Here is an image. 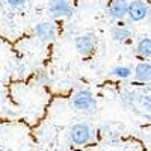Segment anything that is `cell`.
Returning a JSON list of instances; mask_svg holds the SVG:
<instances>
[{
  "label": "cell",
  "instance_id": "obj_1",
  "mask_svg": "<svg viewBox=\"0 0 151 151\" xmlns=\"http://www.w3.org/2000/svg\"><path fill=\"white\" fill-rule=\"evenodd\" d=\"M71 107L80 113H94L97 110V100L88 88H83L73 95Z\"/></svg>",
  "mask_w": 151,
  "mask_h": 151
},
{
  "label": "cell",
  "instance_id": "obj_2",
  "mask_svg": "<svg viewBox=\"0 0 151 151\" xmlns=\"http://www.w3.org/2000/svg\"><path fill=\"white\" fill-rule=\"evenodd\" d=\"M94 137V130L89 122H76L70 127V139L74 145L85 147L88 145Z\"/></svg>",
  "mask_w": 151,
  "mask_h": 151
},
{
  "label": "cell",
  "instance_id": "obj_3",
  "mask_svg": "<svg viewBox=\"0 0 151 151\" xmlns=\"http://www.w3.org/2000/svg\"><path fill=\"white\" fill-rule=\"evenodd\" d=\"M48 12L55 18H70L74 14V9L70 3V0H50L48 3Z\"/></svg>",
  "mask_w": 151,
  "mask_h": 151
},
{
  "label": "cell",
  "instance_id": "obj_4",
  "mask_svg": "<svg viewBox=\"0 0 151 151\" xmlns=\"http://www.w3.org/2000/svg\"><path fill=\"white\" fill-rule=\"evenodd\" d=\"M150 15V8L145 2L142 0H132L129 2V11H127V17L132 21H144Z\"/></svg>",
  "mask_w": 151,
  "mask_h": 151
},
{
  "label": "cell",
  "instance_id": "obj_5",
  "mask_svg": "<svg viewBox=\"0 0 151 151\" xmlns=\"http://www.w3.org/2000/svg\"><path fill=\"white\" fill-rule=\"evenodd\" d=\"M35 35L44 42H53L56 40V26L52 21H41L33 27Z\"/></svg>",
  "mask_w": 151,
  "mask_h": 151
},
{
  "label": "cell",
  "instance_id": "obj_6",
  "mask_svg": "<svg viewBox=\"0 0 151 151\" xmlns=\"http://www.w3.org/2000/svg\"><path fill=\"white\" fill-rule=\"evenodd\" d=\"M74 45H76V50H77L80 55L89 56L94 52V48H95V36L92 33L79 35L74 40Z\"/></svg>",
  "mask_w": 151,
  "mask_h": 151
},
{
  "label": "cell",
  "instance_id": "obj_7",
  "mask_svg": "<svg viewBox=\"0 0 151 151\" xmlns=\"http://www.w3.org/2000/svg\"><path fill=\"white\" fill-rule=\"evenodd\" d=\"M129 11V2L127 0H113L110 6L107 8V15L113 20H122L127 17Z\"/></svg>",
  "mask_w": 151,
  "mask_h": 151
},
{
  "label": "cell",
  "instance_id": "obj_8",
  "mask_svg": "<svg viewBox=\"0 0 151 151\" xmlns=\"http://www.w3.org/2000/svg\"><path fill=\"white\" fill-rule=\"evenodd\" d=\"M133 77L139 83H151V62H139L133 70Z\"/></svg>",
  "mask_w": 151,
  "mask_h": 151
},
{
  "label": "cell",
  "instance_id": "obj_9",
  "mask_svg": "<svg viewBox=\"0 0 151 151\" xmlns=\"http://www.w3.org/2000/svg\"><path fill=\"white\" fill-rule=\"evenodd\" d=\"M110 36L115 42H125L130 40L132 36V30L125 26H116L110 30Z\"/></svg>",
  "mask_w": 151,
  "mask_h": 151
},
{
  "label": "cell",
  "instance_id": "obj_10",
  "mask_svg": "<svg viewBox=\"0 0 151 151\" xmlns=\"http://www.w3.org/2000/svg\"><path fill=\"white\" fill-rule=\"evenodd\" d=\"M136 53L141 58H151V38L142 36L136 45Z\"/></svg>",
  "mask_w": 151,
  "mask_h": 151
},
{
  "label": "cell",
  "instance_id": "obj_11",
  "mask_svg": "<svg viewBox=\"0 0 151 151\" xmlns=\"http://www.w3.org/2000/svg\"><path fill=\"white\" fill-rule=\"evenodd\" d=\"M110 74L115 79L125 80V79H130L132 76H133V70L130 67H127V65H118V67H115V68L110 71Z\"/></svg>",
  "mask_w": 151,
  "mask_h": 151
},
{
  "label": "cell",
  "instance_id": "obj_12",
  "mask_svg": "<svg viewBox=\"0 0 151 151\" xmlns=\"http://www.w3.org/2000/svg\"><path fill=\"white\" fill-rule=\"evenodd\" d=\"M35 82H36V85H41V86L48 85V83H50V74H48L45 70L36 71V74H35Z\"/></svg>",
  "mask_w": 151,
  "mask_h": 151
},
{
  "label": "cell",
  "instance_id": "obj_13",
  "mask_svg": "<svg viewBox=\"0 0 151 151\" xmlns=\"http://www.w3.org/2000/svg\"><path fill=\"white\" fill-rule=\"evenodd\" d=\"M136 104H139L145 112H151V95H137Z\"/></svg>",
  "mask_w": 151,
  "mask_h": 151
},
{
  "label": "cell",
  "instance_id": "obj_14",
  "mask_svg": "<svg viewBox=\"0 0 151 151\" xmlns=\"http://www.w3.org/2000/svg\"><path fill=\"white\" fill-rule=\"evenodd\" d=\"M27 0H6V3L11 6V8H21Z\"/></svg>",
  "mask_w": 151,
  "mask_h": 151
}]
</instances>
